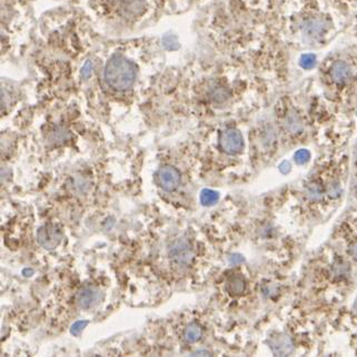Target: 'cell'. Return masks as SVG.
Returning <instances> with one entry per match:
<instances>
[{
    "label": "cell",
    "mask_w": 357,
    "mask_h": 357,
    "mask_svg": "<svg viewBox=\"0 0 357 357\" xmlns=\"http://www.w3.org/2000/svg\"><path fill=\"white\" fill-rule=\"evenodd\" d=\"M136 66L124 56L110 57L105 67V81L113 89L124 92L132 86L136 79Z\"/></svg>",
    "instance_id": "6da1fadb"
},
{
    "label": "cell",
    "mask_w": 357,
    "mask_h": 357,
    "mask_svg": "<svg viewBox=\"0 0 357 357\" xmlns=\"http://www.w3.org/2000/svg\"><path fill=\"white\" fill-rule=\"evenodd\" d=\"M63 236V230L55 224H45L37 229L38 244L47 250L55 249L62 242Z\"/></svg>",
    "instance_id": "7a4b0ae2"
},
{
    "label": "cell",
    "mask_w": 357,
    "mask_h": 357,
    "mask_svg": "<svg viewBox=\"0 0 357 357\" xmlns=\"http://www.w3.org/2000/svg\"><path fill=\"white\" fill-rule=\"evenodd\" d=\"M180 173L174 166H164L156 173V183L165 192L172 193L176 191L180 185Z\"/></svg>",
    "instance_id": "3957f363"
},
{
    "label": "cell",
    "mask_w": 357,
    "mask_h": 357,
    "mask_svg": "<svg viewBox=\"0 0 357 357\" xmlns=\"http://www.w3.org/2000/svg\"><path fill=\"white\" fill-rule=\"evenodd\" d=\"M220 148L228 155H237L244 148V138L237 129L228 128L219 136Z\"/></svg>",
    "instance_id": "277c9868"
},
{
    "label": "cell",
    "mask_w": 357,
    "mask_h": 357,
    "mask_svg": "<svg viewBox=\"0 0 357 357\" xmlns=\"http://www.w3.org/2000/svg\"><path fill=\"white\" fill-rule=\"evenodd\" d=\"M169 257L176 265L185 267L192 263L193 249L185 239H178L169 248Z\"/></svg>",
    "instance_id": "5b68a950"
},
{
    "label": "cell",
    "mask_w": 357,
    "mask_h": 357,
    "mask_svg": "<svg viewBox=\"0 0 357 357\" xmlns=\"http://www.w3.org/2000/svg\"><path fill=\"white\" fill-rule=\"evenodd\" d=\"M100 301V292L96 287L87 286L81 288L76 295V303L82 309H90Z\"/></svg>",
    "instance_id": "8992f818"
},
{
    "label": "cell",
    "mask_w": 357,
    "mask_h": 357,
    "mask_svg": "<svg viewBox=\"0 0 357 357\" xmlns=\"http://www.w3.org/2000/svg\"><path fill=\"white\" fill-rule=\"evenodd\" d=\"M269 345H271L272 351L276 356H287L294 349L293 341L290 339V336L285 335V334H279L276 337H273Z\"/></svg>",
    "instance_id": "52a82bcc"
},
{
    "label": "cell",
    "mask_w": 357,
    "mask_h": 357,
    "mask_svg": "<svg viewBox=\"0 0 357 357\" xmlns=\"http://www.w3.org/2000/svg\"><path fill=\"white\" fill-rule=\"evenodd\" d=\"M352 71L348 65L344 62H336L332 65L330 68V76L332 79L335 82L343 85V83L347 82L351 78Z\"/></svg>",
    "instance_id": "ba28073f"
},
{
    "label": "cell",
    "mask_w": 357,
    "mask_h": 357,
    "mask_svg": "<svg viewBox=\"0 0 357 357\" xmlns=\"http://www.w3.org/2000/svg\"><path fill=\"white\" fill-rule=\"evenodd\" d=\"M245 288H246L245 279L239 275L230 277V278L228 279V282H227L226 284L227 292H228V293L233 296H238V295L243 294L244 293Z\"/></svg>",
    "instance_id": "9c48e42d"
},
{
    "label": "cell",
    "mask_w": 357,
    "mask_h": 357,
    "mask_svg": "<svg viewBox=\"0 0 357 357\" xmlns=\"http://www.w3.org/2000/svg\"><path fill=\"white\" fill-rule=\"evenodd\" d=\"M183 336H184V340L186 343H189V344L196 343V341H198L200 339H202L203 330L202 328H200V326L198 324H196V323H192V324H189L187 327L185 328Z\"/></svg>",
    "instance_id": "30bf717a"
},
{
    "label": "cell",
    "mask_w": 357,
    "mask_h": 357,
    "mask_svg": "<svg viewBox=\"0 0 357 357\" xmlns=\"http://www.w3.org/2000/svg\"><path fill=\"white\" fill-rule=\"evenodd\" d=\"M200 203L203 206H212L218 202L219 199V194L211 189H203L199 196Z\"/></svg>",
    "instance_id": "8fae6325"
},
{
    "label": "cell",
    "mask_w": 357,
    "mask_h": 357,
    "mask_svg": "<svg viewBox=\"0 0 357 357\" xmlns=\"http://www.w3.org/2000/svg\"><path fill=\"white\" fill-rule=\"evenodd\" d=\"M286 127L288 129H290V130L292 132H297L299 130V129L302 128L301 119L298 118L297 115H295V114H293V115H291L286 119Z\"/></svg>",
    "instance_id": "7c38bea8"
},
{
    "label": "cell",
    "mask_w": 357,
    "mask_h": 357,
    "mask_svg": "<svg viewBox=\"0 0 357 357\" xmlns=\"http://www.w3.org/2000/svg\"><path fill=\"white\" fill-rule=\"evenodd\" d=\"M211 99L216 101V102H223L225 101L227 98L229 96L228 90L225 88H216L214 89V92L211 93Z\"/></svg>",
    "instance_id": "4fadbf2b"
},
{
    "label": "cell",
    "mask_w": 357,
    "mask_h": 357,
    "mask_svg": "<svg viewBox=\"0 0 357 357\" xmlns=\"http://www.w3.org/2000/svg\"><path fill=\"white\" fill-rule=\"evenodd\" d=\"M301 66L304 68V69H310L313 68L315 65H316V57H315L313 54H306L303 55L301 57Z\"/></svg>",
    "instance_id": "5bb4252c"
},
{
    "label": "cell",
    "mask_w": 357,
    "mask_h": 357,
    "mask_svg": "<svg viewBox=\"0 0 357 357\" xmlns=\"http://www.w3.org/2000/svg\"><path fill=\"white\" fill-rule=\"evenodd\" d=\"M310 158V153L307 149H299L295 153L294 159L295 162L298 165H304L309 161Z\"/></svg>",
    "instance_id": "9a60e30c"
},
{
    "label": "cell",
    "mask_w": 357,
    "mask_h": 357,
    "mask_svg": "<svg viewBox=\"0 0 357 357\" xmlns=\"http://www.w3.org/2000/svg\"><path fill=\"white\" fill-rule=\"evenodd\" d=\"M88 324H89L88 321H77L76 323H74L73 326H71L70 333L73 334L74 336H79Z\"/></svg>",
    "instance_id": "2e32d148"
},
{
    "label": "cell",
    "mask_w": 357,
    "mask_h": 357,
    "mask_svg": "<svg viewBox=\"0 0 357 357\" xmlns=\"http://www.w3.org/2000/svg\"><path fill=\"white\" fill-rule=\"evenodd\" d=\"M306 30L308 32L310 35H313V33H317L320 32L322 30V24L321 22H318L317 20H310L306 24Z\"/></svg>",
    "instance_id": "e0dca14e"
},
{
    "label": "cell",
    "mask_w": 357,
    "mask_h": 357,
    "mask_svg": "<svg viewBox=\"0 0 357 357\" xmlns=\"http://www.w3.org/2000/svg\"><path fill=\"white\" fill-rule=\"evenodd\" d=\"M279 170H280V172H282L283 174H287V173L290 172V170H291V164H290V162H286V161L283 162L282 164L279 165Z\"/></svg>",
    "instance_id": "ac0fdd59"
},
{
    "label": "cell",
    "mask_w": 357,
    "mask_h": 357,
    "mask_svg": "<svg viewBox=\"0 0 357 357\" xmlns=\"http://www.w3.org/2000/svg\"><path fill=\"white\" fill-rule=\"evenodd\" d=\"M192 356H211V355H210V353H208V352H200L199 351V352L194 353Z\"/></svg>",
    "instance_id": "d6986e66"
},
{
    "label": "cell",
    "mask_w": 357,
    "mask_h": 357,
    "mask_svg": "<svg viewBox=\"0 0 357 357\" xmlns=\"http://www.w3.org/2000/svg\"><path fill=\"white\" fill-rule=\"evenodd\" d=\"M353 255H354V257L357 260V244L354 246V248H353Z\"/></svg>",
    "instance_id": "ffe728a7"
}]
</instances>
